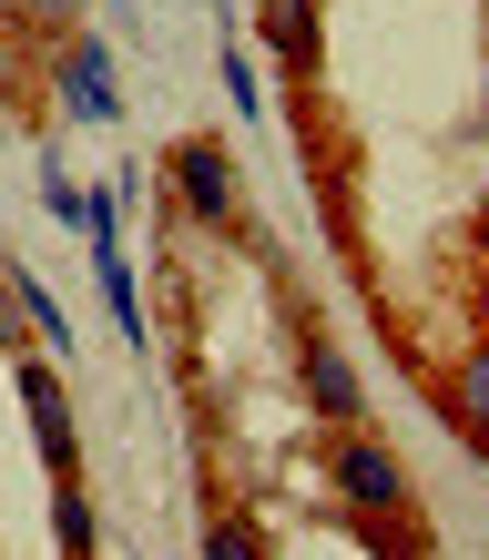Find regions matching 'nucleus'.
I'll return each instance as SVG.
<instances>
[{
	"instance_id": "nucleus-4",
	"label": "nucleus",
	"mask_w": 489,
	"mask_h": 560,
	"mask_svg": "<svg viewBox=\"0 0 489 560\" xmlns=\"http://www.w3.org/2000/svg\"><path fill=\"white\" fill-rule=\"evenodd\" d=\"M296 377H306V408H316L326 428H357V418H368V387H357V368H347V347L326 337V326H316V337L296 347Z\"/></svg>"
},
{
	"instance_id": "nucleus-7",
	"label": "nucleus",
	"mask_w": 489,
	"mask_h": 560,
	"mask_svg": "<svg viewBox=\"0 0 489 560\" xmlns=\"http://www.w3.org/2000/svg\"><path fill=\"white\" fill-rule=\"evenodd\" d=\"M0 276H11V295H21V337H42V357H72V316L51 306V285L31 266H11V255H0Z\"/></svg>"
},
{
	"instance_id": "nucleus-11",
	"label": "nucleus",
	"mask_w": 489,
	"mask_h": 560,
	"mask_svg": "<svg viewBox=\"0 0 489 560\" xmlns=\"http://www.w3.org/2000/svg\"><path fill=\"white\" fill-rule=\"evenodd\" d=\"M205 560H266V540L245 530V510H214L205 520Z\"/></svg>"
},
{
	"instance_id": "nucleus-9",
	"label": "nucleus",
	"mask_w": 489,
	"mask_h": 560,
	"mask_svg": "<svg viewBox=\"0 0 489 560\" xmlns=\"http://www.w3.org/2000/svg\"><path fill=\"white\" fill-rule=\"evenodd\" d=\"M92 276H103V306H113V326L143 347L153 326H143V295H133V266H123V245H103V255H92Z\"/></svg>"
},
{
	"instance_id": "nucleus-6",
	"label": "nucleus",
	"mask_w": 489,
	"mask_h": 560,
	"mask_svg": "<svg viewBox=\"0 0 489 560\" xmlns=\"http://www.w3.org/2000/svg\"><path fill=\"white\" fill-rule=\"evenodd\" d=\"M255 21H266V42L286 72H316L326 61V21H316V0H255Z\"/></svg>"
},
{
	"instance_id": "nucleus-8",
	"label": "nucleus",
	"mask_w": 489,
	"mask_h": 560,
	"mask_svg": "<svg viewBox=\"0 0 489 560\" xmlns=\"http://www.w3.org/2000/svg\"><path fill=\"white\" fill-rule=\"evenodd\" d=\"M449 428H459L469 448H489V337L459 357V377H449Z\"/></svg>"
},
{
	"instance_id": "nucleus-5",
	"label": "nucleus",
	"mask_w": 489,
	"mask_h": 560,
	"mask_svg": "<svg viewBox=\"0 0 489 560\" xmlns=\"http://www.w3.org/2000/svg\"><path fill=\"white\" fill-rule=\"evenodd\" d=\"M174 194L194 224H235V153L224 143H174Z\"/></svg>"
},
{
	"instance_id": "nucleus-15",
	"label": "nucleus",
	"mask_w": 489,
	"mask_h": 560,
	"mask_svg": "<svg viewBox=\"0 0 489 560\" xmlns=\"http://www.w3.org/2000/svg\"><path fill=\"white\" fill-rule=\"evenodd\" d=\"M479 103H489V82H479Z\"/></svg>"
},
{
	"instance_id": "nucleus-1",
	"label": "nucleus",
	"mask_w": 489,
	"mask_h": 560,
	"mask_svg": "<svg viewBox=\"0 0 489 560\" xmlns=\"http://www.w3.org/2000/svg\"><path fill=\"white\" fill-rule=\"evenodd\" d=\"M326 489H337L357 520H408V469H398V448H387L368 418L326 439Z\"/></svg>"
},
{
	"instance_id": "nucleus-12",
	"label": "nucleus",
	"mask_w": 489,
	"mask_h": 560,
	"mask_svg": "<svg viewBox=\"0 0 489 560\" xmlns=\"http://www.w3.org/2000/svg\"><path fill=\"white\" fill-rule=\"evenodd\" d=\"M224 103H235L245 122L266 113V82H255V61H245V42H224Z\"/></svg>"
},
{
	"instance_id": "nucleus-2",
	"label": "nucleus",
	"mask_w": 489,
	"mask_h": 560,
	"mask_svg": "<svg viewBox=\"0 0 489 560\" xmlns=\"http://www.w3.org/2000/svg\"><path fill=\"white\" fill-rule=\"evenodd\" d=\"M21 408H31V439H42V469L72 479L82 469V439H72V398H61L51 357H21Z\"/></svg>"
},
{
	"instance_id": "nucleus-10",
	"label": "nucleus",
	"mask_w": 489,
	"mask_h": 560,
	"mask_svg": "<svg viewBox=\"0 0 489 560\" xmlns=\"http://www.w3.org/2000/svg\"><path fill=\"white\" fill-rule=\"evenodd\" d=\"M51 540L72 550V560H92V540H103V520H92V500H82V479H61V489H51Z\"/></svg>"
},
{
	"instance_id": "nucleus-14",
	"label": "nucleus",
	"mask_w": 489,
	"mask_h": 560,
	"mask_svg": "<svg viewBox=\"0 0 489 560\" xmlns=\"http://www.w3.org/2000/svg\"><path fill=\"white\" fill-rule=\"evenodd\" d=\"M21 347V295H11V276H0V357Z\"/></svg>"
},
{
	"instance_id": "nucleus-3",
	"label": "nucleus",
	"mask_w": 489,
	"mask_h": 560,
	"mask_svg": "<svg viewBox=\"0 0 489 560\" xmlns=\"http://www.w3.org/2000/svg\"><path fill=\"white\" fill-rule=\"evenodd\" d=\"M51 82H61V113L72 122H92V133H103V122H123V92H113V51L92 42H61V61H51Z\"/></svg>"
},
{
	"instance_id": "nucleus-13",
	"label": "nucleus",
	"mask_w": 489,
	"mask_h": 560,
	"mask_svg": "<svg viewBox=\"0 0 489 560\" xmlns=\"http://www.w3.org/2000/svg\"><path fill=\"white\" fill-rule=\"evenodd\" d=\"M11 11H21V21H51V31H61V21H82V0H11Z\"/></svg>"
}]
</instances>
